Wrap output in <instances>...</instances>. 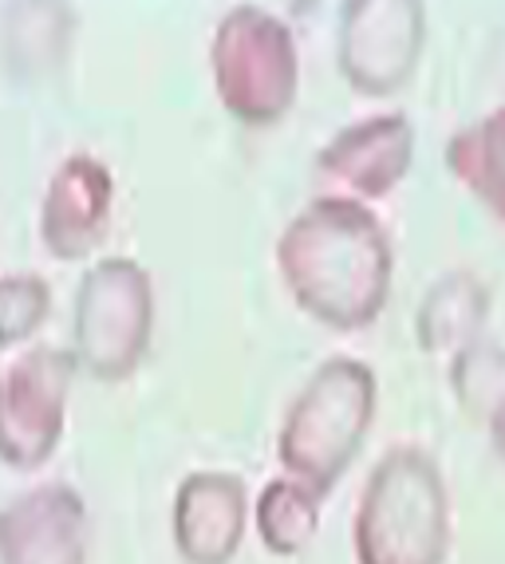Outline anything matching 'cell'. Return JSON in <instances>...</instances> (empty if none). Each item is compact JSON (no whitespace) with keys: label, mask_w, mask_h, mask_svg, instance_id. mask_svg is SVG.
<instances>
[{"label":"cell","mask_w":505,"mask_h":564,"mask_svg":"<svg viewBox=\"0 0 505 564\" xmlns=\"http://www.w3.org/2000/svg\"><path fill=\"white\" fill-rule=\"evenodd\" d=\"M277 273L304 316L332 332H364L387 308L395 249L367 202L324 194L277 237Z\"/></svg>","instance_id":"obj_1"},{"label":"cell","mask_w":505,"mask_h":564,"mask_svg":"<svg viewBox=\"0 0 505 564\" xmlns=\"http://www.w3.org/2000/svg\"><path fill=\"white\" fill-rule=\"evenodd\" d=\"M454 509L439 458L422 446H391L367 474L352 518L356 564H447Z\"/></svg>","instance_id":"obj_2"},{"label":"cell","mask_w":505,"mask_h":564,"mask_svg":"<svg viewBox=\"0 0 505 564\" xmlns=\"http://www.w3.org/2000/svg\"><path fill=\"white\" fill-rule=\"evenodd\" d=\"M379 411L375 371L356 356H332L304 379L277 431V462L289 478L332 494L364 451Z\"/></svg>","instance_id":"obj_3"},{"label":"cell","mask_w":505,"mask_h":564,"mask_svg":"<svg viewBox=\"0 0 505 564\" xmlns=\"http://www.w3.org/2000/svg\"><path fill=\"white\" fill-rule=\"evenodd\" d=\"M154 332V284L131 257H104L75 289L72 356L99 383H122L139 371Z\"/></svg>","instance_id":"obj_4"},{"label":"cell","mask_w":505,"mask_h":564,"mask_svg":"<svg viewBox=\"0 0 505 564\" xmlns=\"http://www.w3.org/2000/svg\"><path fill=\"white\" fill-rule=\"evenodd\" d=\"M209 67L217 99L245 127H269L297 99V40L269 9L237 4L225 12L209 40Z\"/></svg>","instance_id":"obj_5"},{"label":"cell","mask_w":505,"mask_h":564,"mask_svg":"<svg viewBox=\"0 0 505 564\" xmlns=\"http://www.w3.org/2000/svg\"><path fill=\"white\" fill-rule=\"evenodd\" d=\"M72 351L36 344L0 367V462L12 470H40L60 451L67 399L75 383Z\"/></svg>","instance_id":"obj_6"},{"label":"cell","mask_w":505,"mask_h":564,"mask_svg":"<svg viewBox=\"0 0 505 564\" xmlns=\"http://www.w3.org/2000/svg\"><path fill=\"white\" fill-rule=\"evenodd\" d=\"M427 40L422 0H344L336 24L340 76L359 95H395L415 76Z\"/></svg>","instance_id":"obj_7"},{"label":"cell","mask_w":505,"mask_h":564,"mask_svg":"<svg viewBox=\"0 0 505 564\" xmlns=\"http://www.w3.org/2000/svg\"><path fill=\"white\" fill-rule=\"evenodd\" d=\"M87 501L67 481H44L0 506V564H87Z\"/></svg>","instance_id":"obj_8"},{"label":"cell","mask_w":505,"mask_h":564,"mask_svg":"<svg viewBox=\"0 0 505 564\" xmlns=\"http://www.w3.org/2000/svg\"><path fill=\"white\" fill-rule=\"evenodd\" d=\"M115 178L95 154H67L40 202V241L56 261L92 257L111 226Z\"/></svg>","instance_id":"obj_9"},{"label":"cell","mask_w":505,"mask_h":564,"mask_svg":"<svg viewBox=\"0 0 505 564\" xmlns=\"http://www.w3.org/2000/svg\"><path fill=\"white\" fill-rule=\"evenodd\" d=\"M249 529V489L229 470H194L174 489L170 533L186 564H234Z\"/></svg>","instance_id":"obj_10"},{"label":"cell","mask_w":505,"mask_h":564,"mask_svg":"<svg viewBox=\"0 0 505 564\" xmlns=\"http://www.w3.org/2000/svg\"><path fill=\"white\" fill-rule=\"evenodd\" d=\"M316 162L320 174L352 189V198L379 202L411 174L415 127L402 111L367 115L332 134Z\"/></svg>","instance_id":"obj_11"},{"label":"cell","mask_w":505,"mask_h":564,"mask_svg":"<svg viewBox=\"0 0 505 564\" xmlns=\"http://www.w3.org/2000/svg\"><path fill=\"white\" fill-rule=\"evenodd\" d=\"M490 308H494V292L477 273L470 269L442 273L422 292L419 312H415V339L427 356L454 359L462 348L486 339Z\"/></svg>","instance_id":"obj_12"},{"label":"cell","mask_w":505,"mask_h":564,"mask_svg":"<svg viewBox=\"0 0 505 564\" xmlns=\"http://www.w3.org/2000/svg\"><path fill=\"white\" fill-rule=\"evenodd\" d=\"M320 521H324V494L289 474L265 481L253 501V529L272 556H300L316 541Z\"/></svg>","instance_id":"obj_13"},{"label":"cell","mask_w":505,"mask_h":564,"mask_svg":"<svg viewBox=\"0 0 505 564\" xmlns=\"http://www.w3.org/2000/svg\"><path fill=\"white\" fill-rule=\"evenodd\" d=\"M447 170L505 229V104L447 142Z\"/></svg>","instance_id":"obj_14"},{"label":"cell","mask_w":505,"mask_h":564,"mask_svg":"<svg viewBox=\"0 0 505 564\" xmlns=\"http://www.w3.org/2000/svg\"><path fill=\"white\" fill-rule=\"evenodd\" d=\"M72 24L67 0H12L0 24L4 56L24 76H40L67 56Z\"/></svg>","instance_id":"obj_15"},{"label":"cell","mask_w":505,"mask_h":564,"mask_svg":"<svg viewBox=\"0 0 505 564\" xmlns=\"http://www.w3.org/2000/svg\"><path fill=\"white\" fill-rule=\"evenodd\" d=\"M450 395L474 423H486L505 399V348L494 339H477L450 359Z\"/></svg>","instance_id":"obj_16"},{"label":"cell","mask_w":505,"mask_h":564,"mask_svg":"<svg viewBox=\"0 0 505 564\" xmlns=\"http://www.w3.org/2000/svg\"><path fill=\"white\" fill-rule=\"evenodd\" d=\"M52 316V284L40 273L0 276V356L29 344Z\"/></svg>","instance_id":"obj_17"},{"label":"cell","mask_w":505,"mask_h":564,"mask_svg":"<svg viewBox=\"0 0 505 564\" xmlns=\"http://www.w3.org/2000/svg\"><path fill=\"white\" fill-rule=\"evenodd\" d=\"M482 426H486V434H490V451H494V458L505 466V399L494 406V414H490Z\"/></svg>","instance_id":"obj_18"}]
</instances>
